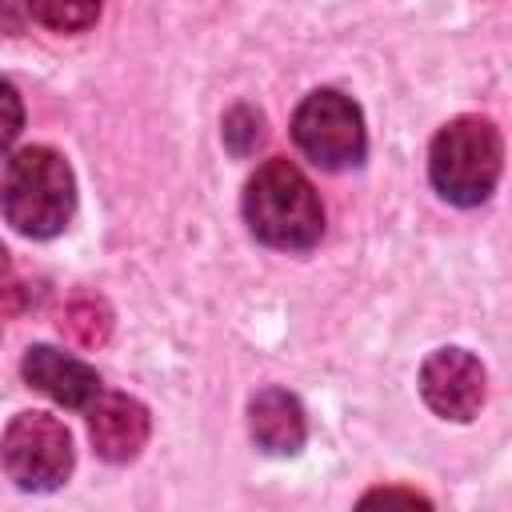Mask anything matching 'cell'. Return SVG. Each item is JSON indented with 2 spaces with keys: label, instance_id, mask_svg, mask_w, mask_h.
Wrapping results in <instances>:
<instances>
[{
  "label": "cell",
  "instance_id": "6da1fadb",
  "mask_svg": "<svg viewBox=\"0 0 512 512\" xmlns=\"http://www.w3.org/2000/svg\"><path fill=\"white\" fill-rule=\"evenodd\" d=\"M4 220L32 240H48L68 228L76 212V180L60 152L52 148H24L8 160L0 184Z\"/></svg>",
  "mask_w": 512,
  "mask_h": 512
},
{
  "label": "cell",
  "instance_id": "7a4b0ae2",
  "mask_svg": "<svg viewBox=\"0 0 512 512\" xmlns=\"http://www.w3.org/2000/svg\"><path fill=\"white\" fill-rule=\"evenodd\" d=\"M244 220L272 248H312L324 232V208L308 176L288 160H268L244 188Z\"/></svg>",
  "mask_w": 512,
  "mask_h": 512
},
{
  "label": "cell",
  "instance_id": "3957f363",
  "mask_svg": "<svg viewBox=\"0 0 512 512\" xmlns=\"http://www.w3.org/2000/svg\"><path fill=\"white\" fill-rule=\"evenodd\" d=\"M504 164V144L492 120L460 116L444 124L428 152V176L436 192L460 208H472L492 196Z\"/></svg>",
  "mask_w": 512,
  "mask_h": 512
},
{
  "label": "cell",
  "instance_id": "277c9868",
  "mask_svg": "<svg viewBox=\"0 0 512 512\" xmlns=\"http://www.w3.org/2000/svg\"><path fill=\"white\" fill-rule=\"evenodd\" d=\"M0 468L24 492H52L72 472V436L48 412H20L0 436Z\"/></svg>",
  "mask_w": 512,
  "mask_h": 512
},
{
  "label": "cell",
  "instance_id": "5b68a950",
  "mask_svg": "<svg viewBox=\"0 0 512 512\" xmlns=\"http://www.w3.org/2000/svg\"><path fill=\"white\" fill-rule=\"evenodd\" d=\"M292 140L316 168H348L364 160V120L360 108L336 88H320L300 100L292 116Z\"/></svg>",
  "mask_w": 512,
  "mask_h": 512
},
{
  "label": "cell",
  "instance_id": "8992f818",
  "mask_svg": "<svg viewBox=\"0 0 512 512\" xmlns=\"http://www.w3.org/2000/svg\"><path fill=\"white\" fill-rule=\"evenodd\" d=\"M420 392L444 420H472L484 404V368L464 348H436L420 368Z\"/></svg>",
  "mask_w": 512,
  "mask_h": 512
},
{
  "label": "cell",
  "instance_id": "52a82bcc",
  "mask_svg": "<svg viewBox=\"0 0 512 512\" xmlns=\"http://www.w3.org/2000/svg\"><path fill=\"white\" fill-rule=\"evenodd\" d=\"M148 408L132 396H120V392H96V400L88 404V436H92V448L96 456L112 460V464H124L132 460L144 440H148Z\"/></svg>",
  "mask_w": 512,
  "mask_h": 512
},
{
  "label": "cell",
  "instance_id": "ba28073f",
  "mask_svg": "<svg viewBox=\"0 0 512 512\" xmlns=\"http://www.w3.org/2000/svg\"><path fill=\"white\" fill-rule=\"evenodd\" d=\"M20 372L36 392H44L48 400H56L64 408H88L100 392V376L84 360L60 352V348H48V344L28 348Z\"/></svg>",
  "mask_w": 512,
  "mask_h": 512
},
{
  "label": "cell",
  "instance_id": "9c48e42d",
  "mask_svg": "<svg viewBox=\"0 0 512 512\" xmlns=\"http://www.w3.org/2000/svg\"><path fill=\"white\" fill-rule=\"evenodd\" d=\"M248 428H252V440L264 452H272V456L300 452V444L308 436L304 408L284 388H264V392L252 396V404H248Z\"/></svg>",
  "mask_w": 512,
  "mask_h": 512
},
{
  "label": "cell",
  "instance_id": "30bf717a",
  "mask_svg": "<svg viewBox=\"0 0 512 512\" xmlns=\"http://www.w3.org/2000/svg\"><path fill=\"white\" fill-rule=\"evenodd\" d=\"M60 332H64L68 340H76L80 348H96V344H104L108 332H112V312H108V304L96 300V296H76V300L64 308V316H60Z\"/></svg>",
  "mask_w": 512,
  "mask_h": 512
},
{
  "label": "cell",
  "instance_id": "8fae6325",
  "mask_svg": "<svg viewBox=\"0 0 512 512\" xmlns=\"http://www.w3.org/2000/svg\"><path fill=\"white\" fill-rule=\"evenodd\" d=\"M24 8L52 32H84L100 16V0H24Z\"/></svg>",
  "mask_w": 512,
  "mask_h": 512
},
{
  "label": "cell",
  "instance_id": "7c38bea8",
  "mask_svg": "<svg viewBox=\"0 0 512 512\" xmlns=\"http://www.w3.org/2000/svg\"><path fill=\"white\" fill-rule=\"evenodd\" d=\"M260 140H264V120H260V112H252V108H232L228 120H224V144H228L236 156H248Z\"/></svg>",
  "mask_w": 512,
  "mask_h": 512
},
{
  "label": "cell",
  "instance_id": "4fadbf2b",
  "mask_svg": "<svg viewBox=\"0 0 512 512\" xmlns=\"http://www.w3.org/2000/svg\"><path fill=\"white\" fill-rule=\"evenodd\" d=\"M20 124H24V104H20V92L0 80V156L12 148V140L20 136Z\"/></svg>",
  "mask_w": 512,
  "mask_h": 512
},
{
  "label": "cell",
  "instance_id": "5bb4252c",
  "mask_svg": "<svg viewBox=\"0 0 512 512\" xmlns=\"http://www.w3.org/2000/svg\"><path fill=\"white\" fill-rule=\"evenodd\" d=\"M12 272V264H8V252H4V244H0V280Z\"/></svg>",
  "mask_w": 512,
  "mask_h": 512
}]
</instances>
